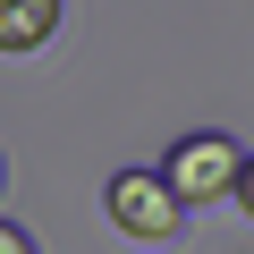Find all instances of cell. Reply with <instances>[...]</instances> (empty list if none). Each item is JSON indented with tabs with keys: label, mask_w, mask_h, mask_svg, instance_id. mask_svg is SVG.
Returning a JSON list of instances; mask_svg holds the SVG:
<instances>
[{
	"label": "cell",
	"mask_w": 254,
	"mask_h": 254,
	"mask_svg": "<svg viewBox=\"0 0 254 254\" xmlns=\"http://www.w3.org/2000/svg\"><path fill=\"white\" fill-rule=\"evenodd\" d=\"M102 212H110V229H119V237H136V246H170V237H178V220H187L161 170H119V178H110V195H102Z\"/></svg>",
	"instance_id": "obj_2"
},
{
	"label": "cell",
	"mask_w": 254,
	"mask_h": 254,
	"mask_svg": "<svg viewBox=\"0 0 254 254\" xmlns=\"http://www.w3.org/2000/svg\"><path fill=\"white\" fill-rule=\"evenodd\" d=\"M68 17V0H0V60H34Z\"/></svg>",
	"instance_id": "obj_3"
},
{
	"label": "cell",
	"mask_w": 254,
	"mask_h": 254,
	"mask_svg": "<svg viewBox=\"0 0 254 254\" xmlns=\"http://www.w3.org/2000/svg\"><path fill=\"white\" fill-rule=\"evenodd\" d=\"M229 203H237V212H246V220H254V161H246V170H237V195H229Z\"/></svg>",
	"instance_id": "obj_5"
},
{
	"label": "cell",
	"mask_w": 254,
	"mask_h": 254,
	"mask_svg": "<svg viewBox=\"0 0 254 254\" xmlns=\"http://www.w3.org/2000/svg\"><path fill=\"white\" fill-rule=\"evenodd\" d=\"M237 170H246V153H237V144L220 136V127H195V136H178V144L161 153V178H170L178 212L229 203V195H237Z\"/></svg>",
	"instance_id": "obj_1"
},
{
	"label": "cell",
	"mask_w": 254,
	"mask_h": 254,
	"mask_svg": "<svg viewBox=\"0 0 254 254\" xmlns=\"http://www.w3.org/2000/svg\"><path fill=\"white\" fill-rule=\"evenodd\" d=\"M0 254H34V237H26L17 220H0Z\"/></svg>",
	"instance_id": "obj_4"
}]
</instances>
